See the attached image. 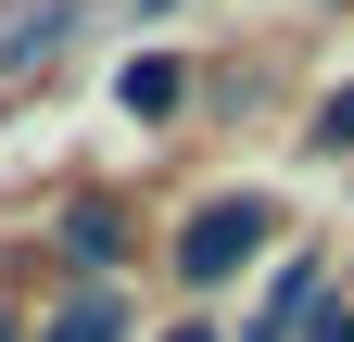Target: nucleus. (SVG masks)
I'll return each instance as SVG.
<instances>
[{
    "mask_svg": "<svg viewBox=\"0 0 354 342\" xmlns=\"http://www.w3.org/2000/svg\"><path fill=\"white\" fill-rule=\"evenodd\" d=\"M266 228H279V216H266V203H203V216L190 228H177V279H190V291H215V279H241L253 267V253H266Z\"/></svg>",
    "mask_w": 354,
    "mask_h": 342,
    "instance_id": "nucleus-1",
    "label": "nucleus"
},
{
    "mask_svg": "<svg viewBox=\"0 0 354 342\" xmlns=\"http://www.w3.org/2000/svg\"><path fill=\"white\" fill-rule=\"evenodd\" d=\"M114 102L127 114H177V102H190V64H177V51H140V64L114 76Z\"/></svg>",
    "mask_w": 354,
    "mask_h": 342,
    "instance_id": "nucleus-2",
    "label": "nucleus"
},
{
    "mask_svg": "<svg viewBox=\"0 0 354 342\" xmlns=\"http://www.w3.org/2000/svg\"><path fill=\"white\" fill-rule=\"evenodd\" d=\"M64 253H76V267H114V253H127V216H114V203H76V216H64Z\"/></svg>",
    "mask_w": 354,
    "mask_h": 342,
    "instance_id": "nucleus-3",
    "label": "nucleus"
},
{
    "mask_svg": "<svg viewBox=\"0 0 354 342\" xmlns=\"http://www.w3.org/2000/svg\"><path fill=\"white\" fill-rule=\"evenodd\" d=\"M38 342H127V305H114V291H76V305L38 330Z\"/></svg>",
    "mask_w": 354,
    "mask_h": 342,
    "instance_id": "nucleus-4",
    "label": "nucleus"
},
{
    "mask_svg": "<svg viewBox=\"0 0 354 342\" xmlns=\"http://www.w3.org/2000/svg\"><path fill=\"white\" fill-rule=\"evenodd\" d=\"M317 152H354V89H329V102H317Z\"/></svg>",
    "mask_w": 354,
    "mask_h": 342,
    "instance_id": "nucleus-5",
    "label": "nucleus"
},
{
    "mask_svg": "<svg viewBox=\"0 0 354 342\" xmlns=\"http://www.w3.org/2000/svg\"><path fill=\"white\" fill-rule=\"evenodd\" d=\"M165 342H215V330H165Z\"/></svg>",
    "mask_w": 354,
    "mask_h": 342,
    "instance_id": "nucleus-6",
    "label": "nucleus"
},
{
    "mask_svg": "<svg viewBox=\"0 0 354 342\" xmlns=\"http://www.w3.org/2000/svg\"><path fill=\"white\" fill-rule=\"evenodd\" d=\"M0 342H13V317H0Z\"/></svg>",
    "mask_w": 354,
    "mask_h": 342,
    "instance_id": "nucleus-7",
    "label": "nucleus"
}]
</instances>
